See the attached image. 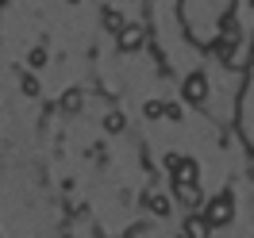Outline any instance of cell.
<instances>
[{
	"label": "cell",
	"instance_id": "1",
	"mask_svg": "<svg viewBox=\"0 0 254 238\" xmlns=\"http://www.w3.org/2000/svg\"><path fill=\"white\" fill-rule=\"evenodd\" d=\"M227 12H231V0H181V16L189 23L192 39H200V43L216 39L220 23L227 19Z\"/></svg>",
	"mask_w": 254,
	"mask_h": 238
},
{
	"label": "cell",
	"instance_id": "2",
	"mask_svg": "<svg viewBox=\"0 0 254 238\" xmlns=\"http://www.w3.org/2000/svg\"><path fill=\"white\" fill-rule=\"evenodd\" d=\"M235 131L243 135L247 150H254V73L243 81V89H239V100H235Z\"/></svg>",
	"mask_w": 254,
	"mask_h": 238
},
{
	"label": "cell",
	"instance_id": "3",
	"mask_svg": "<svg viewBox=\"0 0 254 238\" xmlns=\"http://www.w3.org/2000/svg\"><path fill=\"white\" fill-rule=\"evenodd\" d=\"M204 219H208V227L212 231H220V227H227V223L235 219V196L223 189V192H216L212 200H208V211H204Z\"/></svg>",
	"mask_w": 254,
	"mask_h": 238
},
{
	"label": "cell",
	"instance_id": "4",
	"mask_svg": "<svg viewBox=\"0 0 254 238\" xmlns=\"http://www.w3.org/2000/svg\"><path fill=\"white\" fill-rule=\"evenodd\" d=\"M181 93H185V104H196V108H204L208 100H212V85H208V73L204 69H192L185 85H181Z\"/></svg>",
	"mask_w": 254,
	"mask_h": 238
},
{
	"label": "cell",
	"instance_id": "5",
	"mask_svg": "<svg viewBox=\"0 0 254 238\" xmlns=\"http://www.w3.org/2000/svg\"><path fill=\"white\" fill-rule=\"evenodd\" d=\"M116 39H120V54H139L146 47V31L139 23H124V31L116 35Z\"/></svg>",
	"mask_w": 254,
	"mask_h": 238
},
{
	"label": "cell",
	"instance_id": "6",
	"mask_svg": "<svg viewBox=\"0 0 254 238\" xmlns=\"http://www.w3.org/2000/svg\"><path fill=\"white\" fill-rule=\"evenodd\" d=\"M170 173H174V185H200V165H196V158H177Z\"/></svg>",
	"mask_w": 254,
	"mask_h": 238
},
{
	"label": "cell",
	"instance_id": "7",
	"mask_svg": "<svg viewBox=\"0 0 254 238\" xmlns=\"http://www.w3.org/2000/svg\"><path fill=\"white\" fill-rule=\"evenodd\" d=\"M174 192H177V200H181L185 207H200V204H204L200 185H174Z\"/></svg>",
	"mask_w": 254,
	"mask_h": 238
},
{
	"label": "cell",
	"instance_id": "8",
	"mask_svg": "<svg viewBox=\"0 0 254 238\" xmlns=\"http://www.w3.org/2000/svg\"><path fill=\"white\" fill-rule=\"evenodd\" d=\"M181 238H212V227H208L204 215H189L185 219V235Z\"/></svg>",
	"mask_w": 254,
	"mask_h": 238
},
{
	"label": "cell",
	"instance_id": "9",
	"mask_svg": "<svg viewBox=\"0 0 254 238\" xmlns=\"http://www.w3.org/2000/svg\"><path fill=\"white\" fill-rule=\"evenodd\" d=\"M146 207H150L158 219H170V211H174V204H170L162 192H146Z\"/></svg>",
	"mask_w": 254,
	"mask_h": 238
},
{
	"label": "cell",
	"instance_id": "10",
	"mask_svg": "<svg viewBox=\"0 0 254 238\" xmlns=\"http://www.w3.org/2000/svg\"><path fill=\"white\" fill-rule=\"evenodd\" d=\"M143 115H146V119H166V100L150 96V100L143 104Z\"/></svg>",
	"mask_w": 254,
	"mask_h": 238
},
{
	"label": "cell",
	"instance_id": "11",
	"mask_svg": "<svg viewBox=\"0 0 254 238\" xmlns=\"http://www.w3.org/2000/svg\"><path fill=\"white\" fill-rule=\"evenodd\" d=\"M124 127H127L124 111H108V115H104V131H108V135H120Z\"/></svg>",
	"mask_w": 254,
	"mask_h": 238
},
{
	"label": "cell",
	"instance_id": "12",
	"mask_svg": "<svg viewBox=\"0 0 254 238\" xmlns=\"http://www.w3.org/2000/svg\"><path fill=\"white\" fill-rule=\"evenodd\" d=\"M104 27H108L112 35H120L124 31V16H120L116 8H104Z\"/></svg>",
	"mask_w": 254,
	"mask_h": 238
},
{
	"label": "cell",
	"instance_id": "13",
	"mask_svg": "<svg viewBox=\"0 0 254 238\" xmlns=\"http://www.w3.org/2000/svg\"><path fill=\"white\" fill-rule=\"evenodd\" d=\"M62 108H65V111H77V108H81V93H77V89L62 96Z\"/></svg>",
	"mask_w": 254,
	"mask_h": 238
},
{
	"label": "cell",
	"instance_id": "14",
	"mask_svg": "<svg viewBox=\"0 0 254 238\" xmlns=\"http://www.w3.org/2000/svg\"><path fill=\"white\" fill-rule=\"evenodd\" d=\"M43 65H47V50L35 47V50H31V69H43Z\"/></svg>",
	"mask_w": 254,
	"mask_h": 238
},
{
	"label": "cell",
	"instance_id": "15",
	"mask_svg": "<svg viewBox=\"0 0 254 238\" xmlns=\"http://www.w3.org/2000/svg\"><path fill=\"white\" fill-rule=\"evenodd\" d=\"M23 93H27V96H39V81H35L31 73H27V77H23Z\"/></svg>",
	"mask_w": 254,
	"mask_h": 238
},
{
	"label": "cell",
	"instance_id": "16",
	"mask_svg": "<svg viewBox=\"0 0 254 238\" xmlns=\"http://www.w3.org/2000/svg\"><path fill=\"white\" fill-rule=\"evenodd\" d=\"M251 62H254V47H251Z\"/></svg>",
	"mask_w": 254,
	"mask_h": 238
},
{
	"label": "cell",
	"instance_id": "17",
	"mask_svg": "<svg viewBox=\"0 0 254 238\" xmlns=\"http://www.w3.org/2000/svg\"><path fill=\"white\" fill-rule=\"evenodd\" d=\"M69 4H81V0H69Z\"/></svg>",
	"mask_w": 254,
	"mask_h": 238
},
{
	"label": "cell",
	"instance_id": "18",
	"mask_svg": "<svg viewBox=\"0 0 254 238\" xmlns=\"http://www.w3.org/2000/svg\"><path fill=\"white\" fill-rule=\"evenodd\" d=\"M251 8H254V0H251Z\"/></svg>",
	"mask_w": 254,
	"mask_h": 238
}]
</instances>
